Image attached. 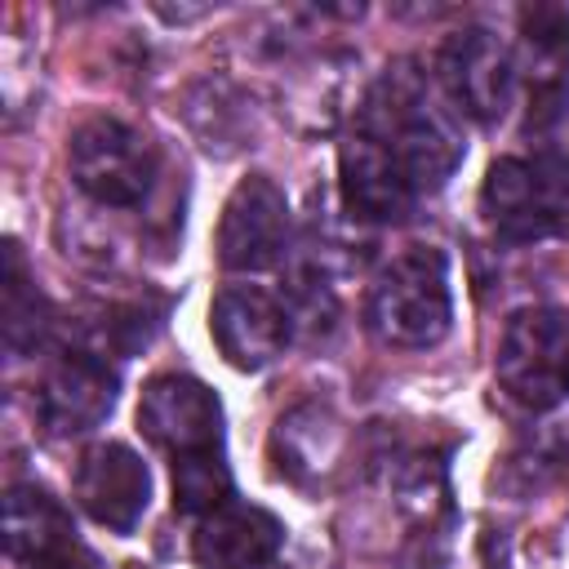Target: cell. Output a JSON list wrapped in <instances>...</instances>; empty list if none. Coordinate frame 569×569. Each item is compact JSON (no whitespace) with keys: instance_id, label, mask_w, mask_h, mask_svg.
Returning <instances> with one entry per match:
<instances>
[{"instance_id":"cell-1","label":"cell","mask_w":569,"mask_h":569,"mask_svg":"<svg viewBox=\"0 0 569 569\" xmlns=\"http://www.w3.org/2000/svg\"><path fill=\"white\" fill-rule=\"evenodd\" d=\"M356 133L396 160V169L418 187V196L440 191L462 164V116L413 58L391 62L356 107Z\"/></svg>"},{"instance_id":"cell-2","label":"cell","mask_w":569,"mask_h":569,"mask_svg":"<svg viewBox=\"0 0 569 569\" xmlns=\"http://www.w3.org/2000/svg\"><path fill=\"white\" fill-rule=\"evenodd\" d=\"M453 325L449 258L436 244H409L382 262L369 284V329L387 347H436Z\"/></svg>"},{"instance_id":"cell-3","label":"cell","mask_w":569,"mask_h":569,"mask_svg":"<svg viewBox=\"0 0 569 569\" xmlns=\"http://www.w3.org/2000/svg\"><path fill=\"white\" fill-rule=\"evenodd\" d=\"M480 213L498 240H569V151L502 156L480 187Z\"/></svg>"},{"instance_id":"cell-4","label":"cell","mask_w":569,"mask_h":569,"mask_svg":"<svg viewBox=\"0 0 569 569\" xmlns=\"http://www.w3.org/2000/svg\"><path fill=\"white\" fill-rule=\"evenodd\" d=\"M498 387L529 413L569 405V311L529 302L511 311L493 356Z\"/></svg>"},{"instance_id":"cell-5","label":"cell","mask_w":569,"mask_h":569,"mask_svg":"<svg viewBox=\"0 0 569 569\" xmlns=\"http://www.w3.org/2000/svg\"><path fill=\"white\" fill-rule=\"evenodd\" d=\"M67 169H71V182L93 204L138 209L147 204L160 178V156L151 138H142L133 124L116 116H89L67 142Z\"/></svg>"},{"instance_id":"cell-6","label":"cell","mask_w":569,"mask_h":569,"mask_svg":"<svg viewBox=\"0 0 569 569\" xmlns=\"http://www.w3.org/2000/svg\"><path fill=\"white\" fill-rule=\"evenodd\" d=\"M138 431L169 453V467L227 462L222 453V405L191 373H156L138 400Z\"/></svg>"},{"instance_id":"cell-7","label":"cell","mask_w":569,"mask_h":569,"mask_svg":"<svg viewBox=\"0 0 569 569\" xmlns=\"http://www.w3.org/2000/svg\"><path fill=\"white\" fill-rule=\"evenodd\" d=\"M436 80L458 116L498 124L516 98V58L489 27H462L445 36L436 53Z\"/></svg>"},{"instance_id":"cell-8","label":"cell","mask_w":569,"mask_h":569,"mask_svg":"<svg viewBox=\"0 0 569 569\" xmlns=\"http://www.w3.org/2000/svg\"><path fill=\"white\" fill-rule=\"evenodd\" d=\"M209 333L231 369L258 373L284 356V347L293 338V311L284 298H276L258 284H227L213 293Z\"/></svg>"},{"instance_id":"cell-9","label":"cell","mask_w":569,"mask_h":569,"mask_svg":"<svg viewBox=\"0 0 569 569\" xmlns=\"http://www.w3.org/2000/svg\"><path fill=\"white\" fill-rule=\"evenodd\" d=\"M116 369L102 351L67 347L58 351L36 387V418L49 436H84L116 409Z\"/></svg>"},{"instance_id":"cell-10","label":"cell","mask_w":569,"mask_h":569,"mask_svg":"<svg viewBox=\"0 0 569 569\" xmlns=\"http://www.w3.org/2000/svg\"><path fill=\"white\" fill-rule=\"evenodd\" d=\"M289 249V200L267 173H249L222 204L218 262L227 271H267Z\"/></svg>"},{"instance_id":"cell-11","label":"cell","mask_w":569,"mask_h":569,"mask_svg":"<svg viewBox=\"0 0 569 569\" xmlns=\"http://www.w3.org/2000/svg\"><path fill=\"white\" fill-rule=\"evenodd\" d=\"M4 551L27 569H98V556L80 542L67 507L40 485H9Z\"/></svg>"},{"instance_id":"cell-12","label":"cell","mask_w":569,"mask_h":569,"mask_svg":"<svg viewBox=\"0 0 569 569\" xmlns=\"http://www.w3.org/2000/svg\"><path fill=\"white\" fill-rule=\"evenodd\" d=\"M511 58L516 84L529 93V129L551 124L569 98V9L547 0L525 4Z\"/></svg>"},{"instance_id":"cell-13","label":"cell","mask_w":569,"mask_h":569,"mask_svg":"<svg viewBox=\"0 0 569 569\" xmlns=\"http://www.w3.org/2000/svg\"><path fill=\"white\" fill-rule=\"evenodd\" d=\"M76 502L111 533H133L151 507V471L124 440H98L80 453Z\"/></svg>"},{"instance_id":"cell-14","label":"cell","mask_w":569,"mask_h":569,"mask_svg":"<svg viewBox=\"0 0 569 569\" xmlns=\"http://www.w3.org/2000/svg\"><path fill=\"white\" fill-rule=\"evenodd\" d=\"M284 525L258 502L231 498L196 520L191 560L196 569H262L280 556Z\"/></svg>"},{"instance_id":"cell-15","label":"cell","mask_w":569,"mask_h":569,"mask_svg":"<svg viewBox=\"0 0 569 569\" xmlns=\"http://www.w3.org/2000/svg\"><path fill=\"white\" fill-rule=\"evenodd\" d=\"M338 191L342 209L360 222H400L418 204V187L396 169L387 151H378L356 129L338 147Z\"/></svg>"},{"instance_id":"cell-16","label":"cell","mask_w":569,"mask_h":569,"mask_svg":"<svg viewBox=\"0 0 569 569\" xmlns=\"http://www.w3.org/2000/svg\"><path fill=\"white\" fill-rule=\"evenodd\" d=\"M333 453H338V422L329 418V409L302 405L276 422V458L284 476L302 480L307 471L329 467Z\"/></svg>"},{"instance_id":"cell-17","label":"cell","mask_w":569,"mask_h":569,"mask_svg":"<svg viewBox=\"0 0 569 569\" xmlns=\"http://www.w3.org/2000/svg\"><path fill=\"white\" fill-rule=\"evenodd\" d=\"M49 333V307L36 289V280L27 276L22 249L9 240L4 244V347L13 360H22L27 351H36Z\"/></svg>"}]
</instances>
